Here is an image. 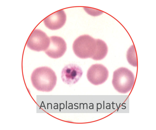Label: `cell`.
I'll return each instance as SVG.
<instances>
[{
  "instance_id": "obj_1",
  "label": "cell",
  "mask_w": 156,
  "mask_h": 130,
  "mask_svg": "<svg viewBox=\"0 0 156 130\" xmlns=\"http://www.w3.org/2000/svg\"><path fill=\"white\" fill-rule=\"evenodd\" d=\"M31 80L33 86L38 91L49 92L56 85L57 77L51 69L43 67L34 70L31 75Z\"/></svg>"
},
{
  "instance_id": "obj_2",
  "label": "cell",
  "mask_w": 156,
  "mask_h": 130,
  "mask_svg": "<svg viewBox=\"0 0 156 130\" xmlns=\"http://www.w3.org/2000/svg\"><path fill=\"white\" fill-rule=\"evenodd\" d=\"M97 46V39L88 35H81L74 41L73 45L76 55L82 59H93L95 54Z\"/></svg>"
},
{
  "instance_id": "obj_3",
  "label": "cell",
  "mask_w": 156,
  "mask_h": 130,
  "mask_svg": "<svg viewBox=\"0 0 156 130\" xmlns=\"http://www.w3.org/2000/svg\"><path fill=\"white\" fill-rule=\"evenodd\" d=\"M135 80L133 73L125 67L120 68L113 72L112 83L115 89L122 93H126L132 89Z\"/></svg>"
},
{
  "instance_id": "obj_4",
  "label": "cell",
  "mask_w": 156,
  "mask_h": 130,
  "mask_svg": "<svg viewBox=\"0 0 156 130\" xmlns=\"http://www.w3.org/2000/svg\"><path fill=\"white\" fill-rule=\"evenodd\" d=\"M50 43V38L44 32L39 29H35L31 34L26 45L31 50L45 51L49 47Z\"/></svg>"
},
{
  "instance_id": "obj_5",
  "label": "cell",
  "mask_w": 156,
  "mask_h": 130,
  "mask_svg": "<svg viewBox=\"0 0 156 130\" xmlns=\"http://www.w3.org/2000/svg\"><path fill=\"white\" fill-rule=\"evenodd\" d=\"M108 76V71L103 65L96 64L92 65L87 73L88 81L95 85H98L104 82Z\"/></svg>"
},
{
  "instance_id": "obj_6",
  "label": "cell",
  "mask_w": 156,
  "mask_h": 130,
  "mask_svg": "<svg viewBox=\"0 0 156 130\" xmlns=\"http://www.w3.org/2000/svg\"><path fill=\"white\" fill-rule=\"evenodd\" d=\"M50 43L45 52L51 58L56 59L60 57L66 51V43L62 38L56 36L50 37Z\"/></svg>"
},
{
  "instance_id": "obj_7",
  "label": "cell",
  "mask_w": 156,
  "mask_h": 130,
  "mask_svg": "<svg viewBox=\"0 0 156 130\" xmlns=\"http://www.w3.org/2000/svg\"><path fill=\"white\" fill-rule=\"evenodd\" d=\"M83 72L81 68L75 64H70L62 69L61 77L64 83L68 84L76 83L82 76Z\"/></svg>"
},
{
  "instance_id": "obj_8",
  "label": "cell",
  "mask_w": 156,
  "mask_h": 130,
  "mask_svg": "<svg viewBox=\"0 0 156 130\" xmlns=\"http://www.w3.org/2000/svg\"><path fill=\"white\" fill-rule=\"evenodd\" d=\"M66 15L63 10L57 11L50 15L43 20L47 27L51 30H56L61 28L66 20Z\"/></svg>"
},
{
  "instance_id": "obj_9",
  "label": "cell",
  "mask_w": 156,
  "mask_h": 130,
  "mask_svg": "<svg viewBox=\"0 0 156 130\" xmlns=\"http://www.w3.org/2000/svg\"><path fill=\"white\" fill-rule=\"evenodd\" d=\"M97 46L95 55L93 59L98 60L103 59L107 55L108 48L106 43L103 41L97 39Z\"/></svg>"
},
{
  "instance_id": "obj_10",
  "label": "cell",
  "mask_w": 156,
  "mask_h": 130,
  "mask_svg": "<svg viewBox=\"0 0 156 130\" xmlns=\"http://www.w3.org/2000/svg\"><path fill=\"white\" fill-rule=\"evenodd\" d=\"M127 60L132 66L137 67L138 65V60L135 48L132 45L128 49L127 54Z\"/></svg>"
},
{
  "instance_id": "obj_11",
  "label": "cell",
  "mask_w": 156,
  "mask_h": 130,
  "mask_svg": "<svg viewBox=\"0 0 156 130\" xmlns=\"http://www.w3.org/2000/svg\"><path fill=\"white\" fill-rule=\"evenodd\" d=\"M112 103H112V104H113V106H112L113 109H115V108H114V107H113V104H115V103H113V102Z\"/></svg>"
},
{
  "instance_id": "obj_12",
  "label": "cell",
  "mask_w": 156,
  "mask_h": 130,
  "mask_svg": "<svg viewBox=\"0 0 156 130\" xmlns=\"http://www.w3.org/2000/svg\"><path fill=\"white\" fill-rule=\"evenodd\" d=\"M109 104V109H110V103H108L106 104Z\"/></svg>"
},
{
  "instance_id": "obj_13",
  "label": "cell",
  "mask_w": 156,
  "mask_h": 130,
  "mask_svg": "<svg viewBox=\"0 0 156 130\" xmlns=\"http://www.w3.org/2000/svg\"><path fill=\"white\" fill-rule=\"evenodd\" d=\"M116 105H117V108H118V110H117V111H118V106H117V103H116Z\"/></svg>"
}]
</instances>
